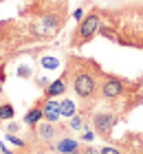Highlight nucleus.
I'll return each instance as SVG.
<instances>
[{"instance_id":"obj_1","label":"nucleus","mask_w":143,"mask_h":154,"mask_svg":"<svg viewBox=\"0 0 143 154\" xmlns=\"http://www.w3.org/2000/svg\"><path fill=\"white\" fill-rule=\"evenodd\" d=\"M73 90H75V95L77 97H90V95H95V90H97V79H95V75L92 73H77L73 77Z\"/></svg>"},{"instance_id":"obj_2","label":"nucleus","mask_w":143,"mask_h":154,"mask_svg":"<svg viewBox=\"0 0 143 154\" xmlns=\"http://www.w3.org/2000/svg\"><path fill=\"white\" fill-rule=\"evenodd\" d=\"M101 29V24H99V18L95 13H90V16H86L82 22H79V29H77V40L79 42H88L92 40V35Z\"/></svg>"},{"instance_id":"obj_3","label":"nucleus","mask_w":143,"mask_h":154,"mask_svg":"<svg viewBox=\"0 0 143 154\" xmlns=\"http://www.w3.org/2000/svg\"><path fill=\"white\" fill-rule=\"evenodd\" d=\"M114 123H117V117H114L112 112H97L95 119H92V125H95V130L101 137H110L112 134Z\"/></svg>"},{"instance_id":"obj_4","label":"nucleus","mask_w":143,"mask_h":154,"mask_svg":"<svg viewBox=\"0 0 143 154\" xmlns=\"http://www.w3.org/2000/svg\"><path fill=\"white\" fill-rule=\"evenodd\" d=\"M123 93V82L119 77H106L101 82V97L104 99H114Z\"/></svg>"},{"instance_id":"obj_5","label":"nucleus","mask_w":143,"mask_h":154,"mask_svg":"<svg viewBox=\"0 0 143 154\" xmlns=\"http://www.w3.org/2000/svg\"><path fill=\"white\" fill-rule=\"evenodd\" d=\"M42 110H44V119H46V121H51V123H57V121H60V117H62V106L53 99V97H46V101L42 103Z\"/></svg>"},{"instance_id":"obj_6","label":"nucleus","mask_w":143,"mask_h":154,"mask_svg":"<svg viewBox=\"0 0 143 154\" xmlns=\"http://www.w3.org/2000/svg\"><path fill=\"white\" fill-rule=\"evenodd\" d=\"M38 137L42 139V141H53V139L57 137V128H55V123L51 121H44V123H38Z\"/></svg>"},{"instance_id":"obj_7","label":"nucleus","mask_w":143,"mask_h":154,"mask_svg":"<svg viewBox=\"0 0 143 154\" xmlns=\"http://www.w3.org/2000/svg\"><path fill=\"white\" fill-rule=\"evenodd\" d=\"M46 90V97H60L66 93V82L64 79H57V82H51L48 86L44 88Z\"/></svg>"},{"instance_id":"obj_8","label":"nucleus","mask_w":143,"mask_h":154,"mask_svg":"<svg viewBox=\"0 0 143 154\" xmlns=\"http://www.w3.org/2000/svg\"><path fill=\"white\" fill-rule=\"evenodd\" d=\"M42 119H44V110H42V108L38 106V108H31V110L26 112L24 123H26V125H31V128H35V125H38V123L42 121Z\"/></svg>"},{"instance_id":"obj_9","label":"nucleus","mask_w":143,"mask_h":154,"mask_svg":"<svg viewBox=\"0 0 143 154\" xmlns=\"http://www.w3.org/2000/svg\"><path fill=\"white\" fill-rule=\"evenodd\" d=\"M73 150H79V145H77L75 139H62V141L57 143V152L60 154H66V152H73Z\"/></svg>"},{"instance_id":"obj_10","label":"nucleus","mask_w":143,"mask_h":154,"mask_svg":"<svg viewBox=\"0 0 143 154\" xmlns=\"http://www.w3.org/2000/svg\"><path fill=\"white\" fill-rule=\"evenodd\" d=\"M16 117V110H13L11 103H2L0 106V121H9V119Z\"/></svg>"},{"instance_id":"obj_11","label":"nucleus","mask_w":143,"mask_h":154,"mask_svg":"<svg viewBox=\"0 0 143 154\" xmlns=\"http://www.w3.org/2000/svg\"><path fill=\"white\" fill-rule=\"evenodd\" d=\"M60 106H62V117H73L75 115V103L70 99H64Z\"/></svg>"},{"instance_id":"obj_12","label":"nucleus","mask_w":143,"mask_h":154,"mask_svg":"<svg viewBox=\"0 0 143 154\" xmlns=\"http://www.w3.org/2000/svg\"><path fill=\"white\" fill-rule=\"evenodd\" d=\"M70 128H73V130H82L84 128V121L77 115H73V117H70Z\"/></svg>"},{"instance_id":"obj_13","label":"nucleus","mask_w":143,"mask_h":154,"mask_svg":"<svg viewBox=\"0 0 143 154\" xmlns=\"http://www.w3.org/2000/svg\"><path fill=\"white\" fill-rule=\"evenodd\" d=\"M42 66H46V68H55V66H57V60H55V57H44V60H42Z\"/></svg>"},{"instance_id":"obj_14","label":"nucleus","mask_w":143,"mask_h":154,"mask_svg":"<svg viewBox=\"0 0 143 154\" xmlns=\"http://www.w3.org/2000/svg\"><path fill=\"white\" fill-rule=\"evenodd\" d=\"M44 26H46V31H53V26H55V18H53V16H48V18L44 20Z\"/></svg>"},{"instance_id":"obj_15","label":"nucleus","mask_w":143,"mask_h":154,"mask_svg":"<svg viewBox=\"0 0 143 154\" xmlns=\"http://www.w3.org/2000/svg\"><path fill=\"white\" fill-rule=\"evenodd\" d=\"M82 139H84V141H92V139H95V134H92V130H84Z\"/></svg>"},{"instance_id":"obj_16","label":"nucleus","mask_w":143,"mask_h":154,"mask_svg":"<svg viewBox=\"0 0 143 154\" xmlns=\"http://www.w3.org/2000/svg\"><path fill=\"white\" fill-rule=\"evenodd\" d=\"M18 75H20V77H29V75H31V71H29L26 66H20V68H18Z\"/></svg>"},{"instance_id":"obj_17","label":"nucleus","mask_w":143,"mask_h":154,"mask_svg":"<svg viewBox=\"0 0 143 154\" xmlns=\"http://www.w3.org/2000/svg\"><path fill=\"white\" fill-rule=\"evenodd\" d=\"M82 154H101V150H95V148H84Z\"/></svg>"},{"instance_id":"obj_18","label":"nucleus","mask_w":143,"mask_h":154,"mask_svg":"<svg viewBox=\"0 0 143 154\" xmlns=\"http://www.w3.org/2000/svg\"><path fill=\"white\" fill-rule=\"evenodd\" d=\"M101 154H121V152H119L117 148H104V150H101Z\"/></svg>"},{"instance_id":"obj_19","label":"nucleus","mask_w":143,"mask_h":154,"mask_svg":"<svg viewBox=\"0 0 143 154\" xmlns=\"http://www.w3.org/2000/svg\"><path fill=\"white\" fill-rule=\"evenodd\" d=\"M38 84H40V86H42V88H46V86H48V84H51V82H48V79H46V77H42V79H40Z\"/></svg>"},{"instance_id":"obj_20","label":"nucleus","mask_w":143,"mask_h":154,"mask_svg":"<svg viewBox=\"0 0 143 154\" xmlns=\"http://www.w3.org/2000/svg\"><path fill=\"white\" fill-rule=\"evenodd\" d=\"M9 141H13L16 145H24V141H22V139H16V137H9Z\"/></svg>"},{"instance_id":"obj_21","label":"nucleus","mask_w":143,"mask_h":154,"mask_svg":"<svg viewBox=\"0 0 143 154\" xmlns=\"http://www.w3.org/2000/svg\"><path fill=\"white\" fill-rule=\"evenodd\" d=\"M75 18H77V20H84V13H82V9H77V11H75Z\"/></svg>"},{"instance_id":"obj_22","label":"nucleus","mask_w":143,"mask_h":154,"mask_svg":"<svg viewBox=\"0 0 143 154\" xmlns=\"http://www.w3.org/2000/svg\"><path fill=\"white\" fill-rule=\"evenodd\" d=\"M66 154H82L79 150H73V152H66Z\"/></svg>"},{"instance_id":"obj_23","label":"nucleus","mask_w":143,"mask_h":154,"mask_svg":"<svg viewBox=\"0 0 143 154\" xmlns=\"http://www.w3.org/2000/svg\"><path fill=\"white\" fill-rule=\"evenodd\" d=\"M0 95H2V79H0Z\"/></svg>"}]
</instances>
